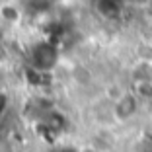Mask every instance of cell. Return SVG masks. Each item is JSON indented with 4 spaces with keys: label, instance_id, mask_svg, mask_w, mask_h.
Here are the masks:
<instances>
[{
    "label": "cell",
    "instance_id": "obj_1",
    "mask_svg": "<svg viewBox=\"0 0 152 152\" xmlns=\"http://www.w3.org/2000/svg\"><path fill=\"white\" fill-rule=\"evenodd\" d=\"M137 107H139V96L137 94H121L119 98L113 103V115L119 121H127L137 113Z\"/></svg>",
    "mask_w": 152,
    "mask_h": 152
},
{
    "label": "cell",
    "instance_id": "obj_2",
    "mask_svg": "<svg viewBox=\"0 0 152 152\" xmlns=\"http://www.w3.org/2000/svg\"><path fill=\"white\" fill-rule=\"evenodd\" d=\"M41 152H86V150L80 144H76L74 140L64 139V140H61V142L53 144V146H49V148H43Z\"/></svg>",
    "mask_w": 152,
    "mask_h": 152
}]
</instances>
